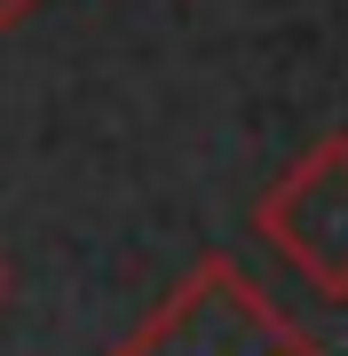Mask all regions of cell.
Wrapping results in <instances>:
<instances>
[{"instance_id": "cell-3", "label": "cell", "mask_w": 348, "mask_h": 356, "mask_svg": "<svg viewBox=\"0 0 348 356\" xmlns=\"http://www.w3.org/2000/svg\"><path fill=\"white\" fill-rule=\"evenodd\" d=\"M32 8H40V0H0V32H8V24H24Z\"/></svg>"}, {"instance_id": "cell-2", "label": "cell", "mask_w": 348, "mask_h": 356, "mask_svg": "<svg viewBox=\"0 0 348 356\" xmlns=\"http://www.w3.org/2000/svg\"><path fill=\"white\" fill-rule=\"evenodd\" d=\"M254 229L324 301H348V135H317L285 166L270 198L254 206Z\"/></svg>"}, {"instance_id": "cell-4", "label": "cell", "mask_w": 348, "mask_h": 356, "mask_svg": "<svg viewBox=\"0 0 348 356\" xmlns=\"http://www.w3.org/2000/svg\"><path fill=\"white\" fill-rule=\"evenodd\" d=\"M0 301H8V261H0Z\"/></svg>"}, {"instance_id": "cell-1", "label": "cell", "mask_w": 348, "mask_h": 356, "mask_svg": "<svg viewBox=\"0 0 348 356\" xmlns=\"http://www.w3.org/2000/svg\"><path fill=\"white\" fill-rule=\"evenodd\" d=\"M111 356H324L238 261H198Z\"/></svg>"}]
</instances>
